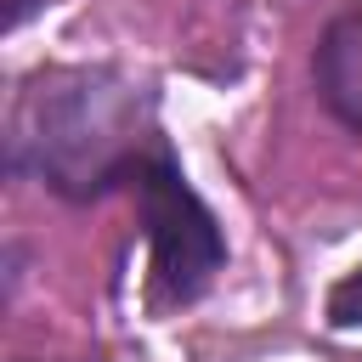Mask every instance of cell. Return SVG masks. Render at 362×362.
<instances>
[{
    "mask_svg": "<svg viewBox=\"0 0 362 362\" xmlns=\"http://www.w3.org/2000/svg\"><path fill=\"white\" fill-rule=\"evenodd\" d=\"M158 141V96L141 79L107 62H74L23 79L6 130V164L68 204H90L130 187Z\"/></svg>",
    "mask_w": 362,
    "mask_h": 362,
    "instance_id": "6da1fadb",
    "label": "cell"
},
{
    "mask_svg": "<svg viewBox=\"0 0 362 362\" xmlns=\"http://www.w3.org/2000/svg\"><path fill=\"white\" fill-rule=\"evenodd\" d=\"M130 192H136V215H141V232H147L158 300L164 305H192L226 272V232H221L215 209L187 181V170H181L170 141H158L147 153V164L136 170Z\"/></svg>",
    "mask_w": 362,
    "mask_h": 362,
    "instance_id": "7a4b0ae2",
    "label": "cell"
},
{
    "mask_svg": "<svg viewBox=\"0 0 362 362\" xmlns=\"http://www.w3.org/2000/svg\"><path fill=\"white\" fill-rule=\"evenodd\" d=\"M311 79H317L322 107L351 136H362V6L339 11L322 28V40L311 51Z\"/></svg>",
    "mask_w": 362,
    "mask_h": 362,
    "instance_id": "3957f363",
    "label": "cell"
},
{
    "mask_svg": "<svg viewBox=\"0 0 362 362\" xmlns=\"http://www.w3.org/2000/svg\"><path fill=\"white\" fill-rule=\"evenodd\" d=\"M328 322H334V328H356V322H362V266L345 272V277L328 288Z\"/></svg>",
    "mask_w": 362,
    "mask_h": 362,
    "instance_id": "277c9868",
    "label": "cell"
},
{
    "mask_svg": "<svg viewBox=\"0 0 362 362\" xmlns=\"http://www.w3.org/2000/svg\"><path fill=\"white\" fill-rule=\"evenodd\" d=\"M40 6H45V0H6V28H23Z\"/></svg>",
    "mask_w": 362,
    "mask_h": 362,
    "instance_id": "5b68a950",
    "label": "cell"
}]
</instances>
